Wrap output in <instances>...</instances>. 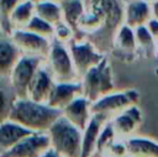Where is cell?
<instances>
[{"label": "cell", "mask_w": 158, "mask_h": 157, "mask_svg": "<svg viewBox=\"0 0 158 157\" xmlns=\"http://www.w3.org/2000/svg\"><path fill=\"white\" fill-rule=\"evenodd\" d=\"M46 63L57 83L81 80L77 73L70 51L65 43H62L53 38L51 52Z\"/></svg>", "instance_id": "cell-4"}, {"label": "cell", "mask_w": 158, "mask_h": 157, "mask_svg": "<svg viewBox=\"0 0 158 157\" xmlns=\"http://www.w3.org/2000/svg\"><path fill=\"white\" fill-rule=\"evenodd\" d=\"M152 19V6L146 0H136L125 6V23L136 28Z\"/></svg>", "instance_id": "cell-18"}, {"label": "cell", "mask_w": 158, "mask_h": 157, "mask_svg": "<svg viewBox=\"0 0 158 157\" xmlns=\"http://www.w3.org/2000/svg\"><path fill=\"white\" fill-rule=\"evenodd\" d=\"M125 157H136V156H133V155H130V153H127Z\"/></svg>", "instance_id": "cell-35"}, {"label": "cell", "mask_w": 158, "mask_h": 157, "mask_svg": "<svg viewBox=\"0 0 158 157\" xmlns=\"http://www.w3.org/2000/svg\"><path fill=\"white\" fill-rule=\"evenodd\" d=\"M86 10H94L104 15L106 31L115 32L125 23V9L122 0H84Z\"/></svg>", "instance_id": "cell-10"}, {"label": "cell", "mask_w": 158, "mask_h": 157, "mask_svg": "<svg viewBox=\"0 0 158 157\" xmlns=\"http://www.w3.org/2000/svg\"><path fill=\"white\" fill-rule=\"evenodd\" d=\"M32 132L33 131L22 126L19 122H15L9 119L2 120L0 125V152L11 148Z\"/></svg>", "instance_id": "cell-17"}, {"label": "cell", "mask_w": 158, "mask_h": 157, "mask_svg": "<svg viewBox=\"0 0 158 157\" xmlns=\"http://www.w3.org/2000/svg\"><path fill=\"white\" fill-rule=\"evenodd\" d=\"M51 146L62 157H80L83 131L72 124L64 115L59 116L47 131Z\"/></svg>", "instance_id": "cell-2"}, {"label": "cell", "mask_w": 158, "mask_h": 157, "mask_svg": "<svg viewBox=\"0 0 158 157\" xmlns=\"http://www.w3.org/2000/svg\"><path fill=\"white\" fill-rule=\"evenodd\" d=\"M25 28L31 31V32H35L37 35H41L43 37H47V38H51V40L54 38V26L51 25L49 22L44 21L43 19H41L37 15H35L32 17L30 23Z\"/></svg>", "instance_id": "cell-25"}, {"label": "cell", "mask_w": 158, "mask_h": 157, "mask_svg": "<svg viewBox=\"0 0 158 157\" xmlns=\"http://www.w3.org/2000/svg\"><path fill=\"white\" fill-rule=\"evenodd\" d=\"M63 115L72 124H74L77 127L84 131L93 116L91 101L86 99L84 95H80L77 99H74L65 109H63Z\"/></svg>", "instance_id": "cell-15"}, {"label": "cell", "mask_w": 158, "mask_h": 157, "mask_svg": "<svg viewBox=\"0 0 158 157\" xmlns=\"http://www.w3.org/2000/svg\"><path fill=\"white\" fill-rule=\"evenodd\" d=\"M114 46L116 51H118L125 56L133 54L138 48L135 28L128 26L127 23H122L115 33Z\"/></svg>", "instance_id": "cell-20"}, {"label": "cell", "mask_w": 158, "mask_h": 157, "mask_svg": "<svg viewBox=\"0 0 158 157\" xmlns=\"http://www.w3.org/2000/svg\"><path fill=\"white\" fill-rule=\"evenodd\" d=\"M54 84H56V80L53 78V74L51 73L47 63L44 62L37 69L30 84L28 99L41 103V104H48Z\"/></svg>", "instance_id": "cell-11"}, {"label": "cell", "mask_w": 158, "mask_h": 157, "mask_svg": "<svg viewBox=\"0 0 158 157\" xmlns=\"http://www.w3.org/2000/svg\"><path fill=\"white\" fill-rule=\"evenodd\" d=\"M40 157H62V156H60V155H59L54 148H52V147H51V148H48L46 152H43Z\"/></svg>", "instance_id": "cell-30"}, {"label": "cell", "mask_w": 158, "mask_h": 157, "mask_svg": "<svg viewBox=\"0 0 158 157\" xmlns=\"http://www.w3.org/2000/svg\"><path fill=\"white\" fill-rule=\"evenodd\" d=\"M62 115V110L52 108L48 104H41L28 98H16L5 119L19 122L33 132H47Z\"/></svg>", "instance_id": "cell-1"}, {"label": "cell", "mask_w": 158, "mask_h": 157, "mask_svg": "<svg viewBox=\"0 0 158 157\" xmlns=\"http://www.w3.org/2000/svg\"><path fill=\"white\" fill-rule=\"evenodd\" d=\"M117 138V135H116V131L114 129V125H112V121L109 120L105 126L102 127L101 130V134L99 136V140H98V145H96V152L95 155L96 156H102L106 153L109 146Z\"/></svg>", "instance_id": "cell-24"}, {"label": "cell", "mask_w": 158, "mask_h": 157, "mask_svg": "<svg viewBox=\"0 0 158 157\" xmlns=\"http://www.w3.org/2000/svg\"><path fill=\"white\" fill-rule=\"evenodd\" d=\"M51 147L48 132H32L11 148L0 152V157H40Z\"/></svg>", "instance_id": "cell-9"}, {"label": "cell", "mask_w": 158, "mask_h": 157, "mask_svg": "<svg viewBox=\"0 0 158 157\" xmlns=\"http://www.w3.org/2000/svg\"><path fill=\"white\" fill-rule=\"evenodd\" d=\"M63 12V21L67 22L74 31H78V25L85 12L84 0H69L60 4Z\"/></svg>", "instance_id": "cell-22"}, {"label": "cell", "mask_w": 158, "mask_h": 157, "mask_svg": "<svg viewBox=\"0 0 158 157\" xmlns=\"http://www.w3.org/2000/svg\"><path fill=\"white\" fill-rule=\"evenodd\" d=\"M52 1H54V2H57V4H63V2H67V1H69V0H52Z\"/></svg>", "instance_id": "cell-32"}, {"label": "cell", "mask_w": 158, "mask_h": 157, "mask_svg": "<svg viewBox=\"0 0 158 157\" xmlns=\"http://www.w3.org/2000/svg\"><path fill=\"white\" fill-rule=\"evenodd\" d=\"M127 151L136 157H158V141L151 137L133 135L125 138Z\"/></svg>", "instance_id": "cell-19"}, {"label": "cell", "mask_w": 158, "mask_h": 157, "mask_svg": "<svg viewBox=\"0 0 158 157\" xmlns=\"http://www.w3.org/2000/svg\"><path fill=\"white\" fill-rule=\"evenodd\" d=\"M151 6H152V17H154V19L158 20V0L154 1V2H152Z\"/></svg>", "instance_id": "cell-31"}, {"label": "cell", "mask_w": 158, "mask_h": 157, "mask_svg": "<svg viewBox=\"0 0 158 157\" xmlns=\"http://www.w3.org/2000/svg\"><path fill=\"white\" fill-rule=\"evenodd\" d=\"M21 49L11 40V37L2 36L0 41V75L1 79H9L14 67L22 57Z\"/></svg>", "instance_id": "cell-16"}, {"label": "cell", "mask_w": 158, "mask_h": 157, "mask_svg": "<svg viewBox=\"0 0 158 157\" xmlns=\"http://www.w3.org/2000/svg\"><path fill=\"white\" fill-rule=\"evenodd\" d=\"M100 157H112V156H110V155H102V156H100Z\"/></svg>", "instance_id": "cell-37"}, {"label": "cell", "mask_w": 158, "mask_h": 157, "mask_svg": "<svg viewBox=\"0 0 158 157\" xmlns=\"http://www.w3.org/2000/svg\"><path fill=\"white\" fill-rule=\"evenodd\" d=\"M35 4H37V2H42V1H44V0H32Z\"/></svg>", "instance_id": "cell-34"}, {"label": "cell", "mask_w": 158, "mask_h": 157, "mask_svg": "<svg viewBox=\"0 0 158 157\" xmlns=\"http://www.w3.org/2000/svg\"><path fill=\"white\" fill-rule=\"evenodd\" d=\"M137 45L139 48H151L154 46V37L148 30L147 25H141L135 28Z\"/></svg>", "instance_id": "cell-26"}, {"label": "cell", "mask_w": 158, "mask_h": 157, "mask_svg": "<svg viewBox=\"0 0 158 157\" xmlns=\"http://www.w3.org/2000/svg\"><path fill=\"white\" fill-rule=\"evenodd\" d=\"M109 120H111V117L105 114H93L88 126L83 131L80 157H94L95 156L99 136L101 134L102 127Z\"/></svg>", "instance_id": "cell-14"}, {"label": "cell", "mask_w": 158, "mask_h": 157, "mask_svg": "<svg viewBox=\"0 0 158 157\" xmlns=\"http://www.w3.org/2000/svg\"><path fill=\"white\" fill-rule=\"evenodd\" d=\"M36 15L43 19L44 21L49 22L51 25L56 26L63 21V12L59 4L52 0H44L42 2L36 4Z\"/></svg>", "instance_id": "cell-23"}, {"label": "cell", "mask_w": 158, "mask_h": 157, "mask_svg": "<svg viewBox=\"0 0 158 157\" xmlns=\"http://www.w3.org/2000/svg\"><path fill=\"white\" fill-rule=\"evenodd\" d=\"M83 95V83L78 82H62L57 83L53 87L48 105L58 110L65 109L74 99Z\"/></svg>", "instance_id": "cell-13"}, {"label": "cell", "mask_w": 158, "mask_h": 157, "mask_svg": "<svg viewBox=\"0 0 158 157\" xmlns=\"http://www.w3.org/2000/svg\"><path fill=\"white\" fill-rule=\"evenodd\" d=\"M157 47H158V43H157Z\"/></svg>", "instance_id": "cell-38"}, {"label": "cell", "mask_w": 158, "mask_h": 157, "mask_svg": "<svg viewBox=\"0 0 158 157\" xmlns=\"http://www.w3.org/2000/svg\"><path fill=\"white\" fill-rule=\"evenodd\" d=\"M139 99V94L135 89L120 91V93H110L99 100L91 103L93 114H105L111 119L131 105H136Z\"/></svg>", "instance_id": "cell-6"}, {"label": "cell", "mask_w": 158, "mask_h": 157, "mask_svg": "<svg viewBox=\"0 0 158 157\" xmlns=\"http://www.w3.org/2000/svg\"><path fill=\"white\" fill-rule=\"evenodd\" d=\"M146 1H148L149 4H152V2H154V1H157V0H146Z\"/></svg>", "instance_id": "cell-36"}, {"label": "cell", "mask_w": 158, "mask_h": 157, "mask_svg": "<svg viewBox=\"0 0 158 157\" xmlns=\"http://www.w3.org/2000/svg\"><path fill=\"white\" fill-rule=\"evenodd\" d=\"M74 30L64 21L54 26V40L62 42V43H69L73 40L74 36Z\"/></svg>", "instance_id": "cell-27"}, {"label": "cell", "mask_w": 158, "mask_h": 157, "mask_svg": "<svg viewBox=\"0 0 158 157\" xmlns=\"http://www.w3.org/2000/svg\"><path fill=\"white\" fill-rule=\"evenodd\" d=\"M146 25H147L148 30L151 31V33L153 35V37L158 40V20L154 19V17H152Z\"/></svg>", "instance_id": "cell-29"}, {"label": "cell", "mask_w": 158, "mask_h": 157, "mask_svg": "<svg viewBox=\"0 0 158 157\" xmlns=\"http://www.w3.org/2000/svg\"><path fill=\"white\" fill-rule=\"evenodd\" d=\"M36 4L32 0H25L22 1L10 15L9 21L11 23V26L14 27V30L17 28H25L30 21L32 20V17L36 15Z\"/></svg>", "instance_id": "cell-21"}, {"label": "cell", "mask_w": 158, "mask_h": 157, "mask_svg": "<svg viewBox=\"0 0 158 157\" xmlns=\"http://www.w3.org/2000/svg\"><path fill=\"white\" fill-rule=\"evenodd\" d=\"M112 125L116 131L117 137L120 138H128L136 135L137 129L142 124V112L139 108L136 105H131L130 108L125 109L123 111L115 115L112 119Z\"/></svg>", "instance_id": "cell-12"}, {"label": "cell", "mask_w": 158, "mask_h": 157, "mask_svg": "<svg viewBox=\"0 0 158 157\" xmlns=\"http://www.w3.org/2000/svg\"><path fill=\"white\" fill-rule=\"evenodd\" d=\"M127 153H128V151H127V145H126L125 138L117 137L109 146V148H107L105 155H110L112 157H125Z\"/></svg>", "instance_id": "cell-28"}, {"label": "cell", "mask_w": 158, "mask_h": 157, "mask_svg": "<svg viewBox=\"0 0 158 157\" xmlns=\"http://www.w3.org/2000/svg\"><path fill=\"white\" fill-rule=\"evenodd\" d=\"M70 51L77 73L81 79L93 67L98 66L105 56L96 51L95 46L89 41H75L74 38L67 43Z\"/></svg>", "instance_id": "cell-7"}, {"label": "cell", "mask_w": 158, "mask_h": 157, "mask_svg": "<svg viewBox=\"0 0 158 157\" xmlns=\"http://www.w3.org/2000/svg\"><path fill=\"white\" fill-rule=\"evenodd\" d=\"M83 95L91 103L114 93L112 69L109 59L105 57L98 66L93 67L83 78Z\"/></svg>", "instance_id": "cell-3"}, {"label": "cell", "mask_w": 158, "mask_h": 157, "mask_svg": "<svg viewBox=\"0 0 158 157\" xmlns=\"http://www.w3.org/2000/svg\"><path fill=\"white\" fill-rule=\"evenodd\" d=\"M123 1V4L126 5V4H128V2H132V1H136V0H122Z\"/></svg>", "instance_id": "cell-33"}, {"label": "cell", "mask_w": 158, "mask_h": 157, "mask_svg": "<svg viewBox=\"0 0 158 157\" xmlns=\"http://www.w3.org/2000/svg\"><path fill=\"white\" fill-rule=\"evenodd\" d=\"M10 37L16 43V46L21 49L22 54L48 58L53 40L43 37L35 32H31L26 28L14 30Z\"/></svg>", "instance_id": "cell-8"}, {"label": "cell", "mask_w": 158, "mask_h": 157, "mask_svg": "<svg viewBox=\"0 0 158 157\" xmlns=\"http://www.w3.org/2000/svg\"><path fill=\"white\" fill-rule=\"evenodd\" d=\"M47 61V58L38 56L23 54L14 67L9 79H6L10 87L14 89L17 98H28L30 84L37 72V69Z\"/></svg>", "instance_id": "cell-5"}]
</instances>
